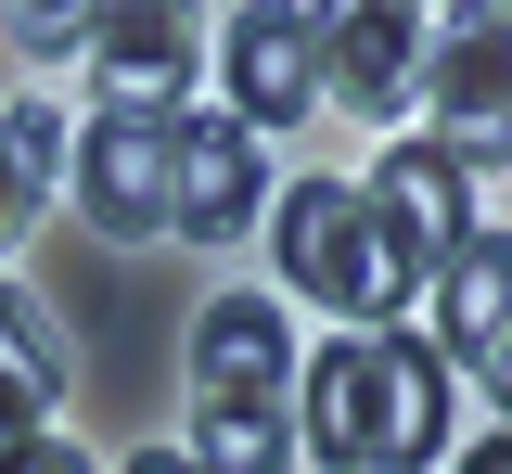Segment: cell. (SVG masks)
<instances>
[{
	"instance_id": "6da1fadb",
	"label": "cell",
	"mask_w": 512,
	"mask_h": 474,
	"mask_svg": "<svg viewBox=\"0 0 512 474\" xmlns=\"http://www.w3.org/2000/svg\"><path fill=\"white\" fill-rule=\"evenodd\" d=\"M436 449H448V359L410 334V321L308 346V372H295V462L423 474Z\"/></svg>"
},
{
	"instance_id": "7a4b0ae2",
	"label": "cell",
	"mask_w": 512,
	"mask_h": 474,
	"mask_svg": "<svg viewBox=\"0 0 512 474\" xmlns=\"http://www.w3.org/2000/svg\"><path fill=\"white\" fill-rule=\"evenodd\" d=\"M269 257H282V295H308V308H333L346 334H384L410 295H423V270L384 244V218L359 180H295L282 193V218H269Z\"/></svg>"
},
{
	"instance_id": "3957f363",
	"label": "cell",
	"mask_w": 512,
	"mask_h": 474,
	"mask_svg": "<svg viewBox=\"0 0 512 474\" xmlns=\"http://www.w3.org/2000/svg\"><path fill=\"white\" fill-rule=\"evenodd\" d=\"M423 90H436V154L461 180L512 167V13H448V26H423Z\"/></svg>"
},
{
	"instance_id": "277c9868",
	"label": "cell",
	"mask_w": 512,
	"mask_h": 474,
	"mask_svg": "<svg viewBox=\"0 0 512 474\" xmlns=\"http://www.w3.org/2000/svg\"><path fill=\"white\" fill-rule=\"evenodd\" d=\"M256 180H269V141H256L231 103H205V116H180V129H167V231L231 244V231L256 218Z\"/></svg>"
},
{
	"instance_id": "5b68a950",
	"label": "cell",
	"mask_w": 512,
	"mask_h": 474,
	"mask_svg": "<svg viewBox=\"0 0 512 474\" xmlns=\"http://www.w3.org/2000/svg\"><path fill=\"white\" fill-rule=\"evenodd\" d=\"M218 65H231V116H244L256 141L295 129V116L320 103V13L256 0V13H231V26H218Z\"/></svg>"
},
{
	"instance_id": "8992f818",
	"label": "cell",
	"mask_w": 512,
	"mask_h": 474,
	"mask_svg": "<svg viewBox=\"0 0 512 474\" xmlns=\"http://www.w3.org/2000/svg\"><path fill=\"white\" fill-rule=\"evenodd\" d=\"M192 398H218V410H282L295 398V321H282V295H205V321H192Z\"/></svg>"
},
{
	"instance_id": "52a82bcc",
	"label": "cell",
	"mask_w": 512,
	"mask_h": 474,
	"mask_svg": "<svg viewBox=\"0 0 512 474\" xmlns=\"http://www.w3.org/2000/svg\"><path fill=\"white\" fill-rule=\"evenodd\" d=\"M64 180L90 205V231H116V244L167 231V129H141V116H90L77 154H64Z\"/></svg>"
},
{
	"instance_id": "ba28073f",
	"label": "cell",
	"mask_w": 512,
	"mask_h": 474,
	"mask_svg": "<svg viewBox=\"0 0 512 474\" xmlns=\"http://www.w3.org/2000/svg\"><path fill=\"white\" fill-rule=\"evenodd\" d=\"M372 218H384V244H397L410 270L436 282L448 257L474 244V180L448 167L436 141H397V154H384V167H372Z\"/></svg>"
},
{
	"instance_id": "9c48e42d",
	"label": "cell",
	"mask_w": 512,
	"mask_h": 474,
	"mask_svg": "<svg viewBox=\"0 0 512 474\" xmlns=\"http://www.w3.org/2000/svg\"><path fill=\"white\" fill-rule=\"evenodd\" d=\"M320 90L359 103V116H397V103L423 90V13H397V0L320 13Z\"/></svg>"
},
{
	"instance_id": "30bf717a",
	"label": "cell",
	"mask_w": 512,
	"mask_h": 474,
	"mask_svg": "<svg viewBox=\"0 0 512 474\" xmlns=\"http://www.w3.org/2000/svg\"><path fill=\"white\" fill-rule=\"evenodd\" d=\"M90 77H103V116L180 129V90H192V26H180V13H103V26H90Z\"/></svg>"
},
{
	"instance_id": "8fae6325",
	"label": "cell",
	"mask_w": 512,
	"mask_h": 474,
	"mask_svg": "<svg viewBox=\"0 0 512 474\" xmlns=\"http://www.w3.org/2000/svg\"><path fill=\"white\" fill-rule=\"evenodd\" d=\"M500 334H512V231H474V244L436 270V334L423 346H436L448 372H474Z\"/></svg>"
},
{
	"instance_id": "7c38bea8",
	"label": "cell",
	"mask_w": 512,
	"mask_h": 474,
	"mask_svg": "<svg viewBox=\"0 0 512 474\" xmlns=\"http://www.w3.org/2000/svg\"><path fill=\"white\" fill-rule=\"evenodd\" d=\"M52 398H64V334L39 295H13L0 282V449H26V436H52Z\"/></svg>"
},
{
	"instance_id": "4fadbf2b",
	"label": "cell",
	"mask_w": 512,
	"mask_h": 474,
	"mask_svg": "<svg viewBox=\"0 0 512 474\" xmlns=\"http://www.w3.org/2000/svg\"><path fill=\"white\" fill-rule=\"evenodd\" d=\"M64 154H77V129H64L39 90H26V103H0V244H26V218L52 205Z\"/></svg>"
},
{
	"instance_id": "5bb4252c",
	"label": "cell",
	"mask_w": 512,
	"mask_h": 474,
	"mask_svg": "<svg viewBox=\"0 0 512 474\" xmlns=\"http://www.w3.org/2000/svg\"><path fill=\"white\" fill-rule=\"evenodd\" d=\"M192 474H295V398L282 410H218V398H192Z\"/></svg>"
},
{
	"instance_id": "9a60e30c",
	"label": "cell",
	"mask_w": 512,
	"mask_h": 474,
	"mask_svg": "<svg viewBox=\"0 0 512 474\" xmlns=\"http://www.w3.org/2000/svg\"><path fill=\"white\" fill-rule=\"evenodd\" d=\"M0 474H90V449H64V436H26V449H0Z\"/></svg>"
},
{
	"instance_id": "2e32d148",
	"label": "cell",
	"mask_w": 512,
	"mask_h": 474,
	"mask_svg": "<svg viewBox=\"0 0 512 474\" xmlns=\"http://www.w3.org/2000/svg\"><path fill=\"white\" fill-rule=\"evenodd\" d=\"M474 385H487V398H500V410H512V334H500V346H487V359H474Z\"/></svg>"
},
{
	"instance_id": "e0dca14e",
	"label": "cell",
	"mask_w": 512,
	"mask_h": 474,
	"mask_svg": "<svg viewBox=\"0 0 512 474\" xmlns=\"http://www.w3.org/2000/svg\"><path fill=\"white\" fill-rule=\"evenodd\" d=\"M461 474H512V423H500V436H474V449H461Z\"/></svg>"
},
{
	"instance_id": "ac0fdd59",
	"label": "cell",
	"mask_w": 512,
	"mask_h": 474,
	"mask_svg": "<svg viewBox=\"0 0 512 474\" xmlns=\"http://www.w3.org/2000/svg\"><path fill=\"white\" fill-rule=\"evenodd\" d=\"M128 474H192V449H141V462H128Z\"/></svg>"
}]
</instances>
